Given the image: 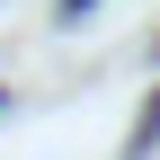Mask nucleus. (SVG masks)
Here are the masks:
<instances>
[{"label": "nucleus", "instance_id": "nucleus-1", "mask_svg": "<svg viewBox=\"0 0 160 160\" xmlns=\"http://www.w3.org/2000/svg\"><path fill=\"white\" fill-rule=\"evenodd\" d=\"M80 9H98V0H62V18H80Z\"/></svg>", "mask_w": 160, "mask_h": 160}]
</instances>
